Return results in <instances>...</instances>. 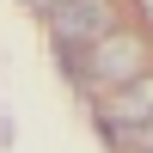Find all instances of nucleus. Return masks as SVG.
<instances>
[{"label": "nucleus", "mask_w": 153, "mask_h": 153, "mask_svg": "<svg viewBox=\"0 0 153 153\" xmlns=\"http://www.w3.org/2000/svg\"><path fill=\"white\" fill-rule=\"evenodd\" d=\"M49 31H55L61 55L92 49V43H104V37L117 31V6H110V0H68V6L49 12Z\"/></svg>", "instance_id": "1"}, {"label": "nucleus", "mask_w": 153, "mask_h": 153, "mask_svg": "<svg viewBox=\"0 0 153 153\" xmlns=\"http://www.w3.org/2000/svg\"><path fill=\"white\" fill-rule=\"evenodd\" d=\"M98 117H104L110 141H123V135L147 129V123H153V74H135L129 86H117V92L98 104Z\"/></svg>", "instance_id": "2"}, {"label": "nucleus", "mask_w": 153, "mask_h": 153, "mask_svg": "<svg viewBox=\"0 0 153 153\" xmlns=\"http://www.w3.org/2000/svg\"><path fill=\"white\" fill-rule=\"evenodd\" d=\"M135 68H141V37H129V31H110L104 43H92V61H86V80L92 86H129L135 80Z\"/></svg>", "instance_id": "3"}, {"label": "nucleus", "mask_w": 153, "mask_h": 153, "mask_svg": "<svg viewBox=\"0 0 153 153\" xmlns=\"http://www.w3.org/2000/svg\"><path fill=\"white\" fill-rule=\"evenodd\" d=\"M123 141H129V135H123ZM135 147H141V153H153V123H147V129H135Z\"/></svg>", "instance_id": "4"}, {"label": "nucleus", "mask_w": 153, "mask_h": 153, "mask_svg": "<svg viewBox=\"0 0 153 153\" xmlns=\"http://www.w3.org/2000/svg\"><path fill=\"white\" fill-rule=\"evenodd\" d=\"M31 6H43V12H55V6H68V0H31Z\"/></svg>", "instance_id": "5"}]
</instances>
